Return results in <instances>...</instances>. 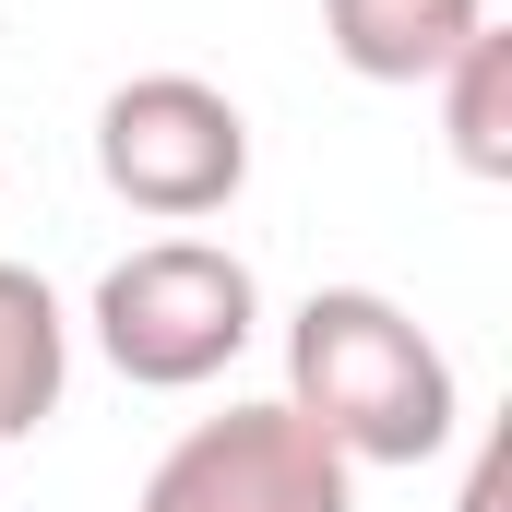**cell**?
Returning <instances> with one entry per match:
<instances>
[{"label": "cell", "instance_id": "obj_1", "mask_svg": "<svg viewBox=\"0 0 512 512\" xmlns=\"http://www.w3.org/2000/svg\"><path fill=\"white\" fill-rule=\"evenodd\" d=\"M286 405L346 465H429L465 429L453 358L393 310L382 286H310L286 322Z\"/></svg>", "mask_w": 512, "mask_h": 512}, {"label": "cell", "instance_id": "obj_2", "mask_svg": "<svg viewBox=\"0 0 512 512\" xmlns=\"http://www.w3.org/2000/svg\"><path fill=\"white\" fill-rule=\"evenodd\" d=\"M251 334H262V286H251V262L215 251V239H155V251L108 262V286H96V346L143 393L215 382Z\"/></svg>", "mask_w": 512, "mask_h": 512}, {"label": "cell", "instance_id": "obj_3", "mask_svg": "<svg viewBox=\"0 0 512 512\" xmlns=\"http://www.w3.org/2000/svg\"><path fill=\"white\" fill-rule=\"evenodd\" d=\"M96 179L120 191L131 215H227L251 179V120L239 96H215L203 72H131L120 96L96 108Z\"/></svg>", "mask_w": 512, "mask_h": 512}, {"label": "cell", "instance_id": "obj_4", "mask_svg": "<svg viewBox=\"0 0 512 512\" xmlns=\"http://www.w3.org/2000/svg\"><path fill=\"white\" fill-rule=\"evenodd\" d=\"M131 512H358V465L274 393V405H227L179 429Z\"/></svg>", "mask_w": 512, "mask_h": 512}, {"label": "cell", "instance_id": "obj_5", "mask_svg": "<svg viewBox=\"0 0 512 512\" xmlns=\"http://www.w3.org/2000/svg\"><path fill=\"white\" fill-rule=\"evenodd\" d=\"M477 24H489V0H322V36L358 84H429Z\"/></svg>", "mask_w": 512, "mask_h": 512}, {"label": "cell", "instance_id": "obj_6", "mask_svg": "<svg viewBox=\"0 0 512 512\" xmlns=\"http://www.w3.org/2000/svg\"><path fill=\"white\" fill-rule=\"evenodd\" d=\"M60 382H72V322L24 262H0V453L60 417Z\"/></svg>", "mask_w": 512, "mask_h": 512}, {"label": "cell", "instance_id": "obj_7", "mask_svg": "<svg viewBox=\"0 0 512 512\" xmlns=\"http://www.w3.org/2000/svg\"><path fill=\"white\" fill-rule=\"evenodd\" d=\"M429 84H441L453 167H465V179H512V36H501V24H477Z\"/></svg>", "mask_w": 512, "mask_h": 512}, {"label": "cell", "instance_id": "obj_8", "mask_svg": "<svg viewBox=\"0 0 512 512\" xmlns=\"http://www.w3.org/2000/svg\"><path fill=\"white\" fill-rule=\"evenodd\" d=\"M465 512H501V441H477V477H465Z\"/></svg>", "mask_w": 512, "mask_h": 512}]
</instances>
